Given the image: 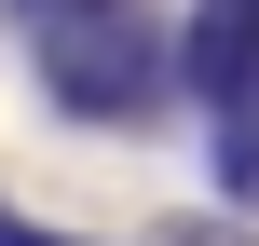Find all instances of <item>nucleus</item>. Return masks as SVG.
I'll return each mask as SVG.
<instances>
[{"label": "nucleus", "instance_id": "f257e3e1", "mask_svg": "<svg viewBox=\"0 0 259 246\" xmlns=\"http://www.w3.org/2000/svg\"><path fill=\"white\" fill-rule=\"evenodd\" d=\"M178 82H191L219 123H259V0H191V27H178Z\"/></svg>", "mask_w": 259, "mask_h": 246}, {"label": "nucleus", "instance_id": "f03ea898", "mask_svg": "<svg viewBox=\"0 0 259 246\" xmlns=\"http://www.w3.org/2000/svg\"><path fill=\"white\" fill-rule=\"evenodd\" d=\"M219 192L259 205V123H219Z\"/></svg>", "mask_w": 259, "mask_h": 246}, {"label": "nucleus", "instance_id": "20e7f679", "mask_svg": "<svg viewBox=\"0 0 259 246\" xmlns=\"http://www.w3.org/2000/svg\"><path fill=\"white\" fill-rule=\"evenodd\" d=\"M0 246H82V233H41V219H14V205H0Z\"/></svg>", "mask_w": 259, "mask_h": 246}, {"label": "nucleus", "instance_id": "7ed1b4c3", "mask_svg": "<svg viewBox=\"0 0 259 246\" xmlns=\"http://www.w3.org/2000/svg\"><path fill=\"white\" fill-rule=\"evenodd\" d=\"M164 246H259V233H246V219H178Z\"/></svg>", "mask_w": 259, "mask_h": 246}]
</instances>
